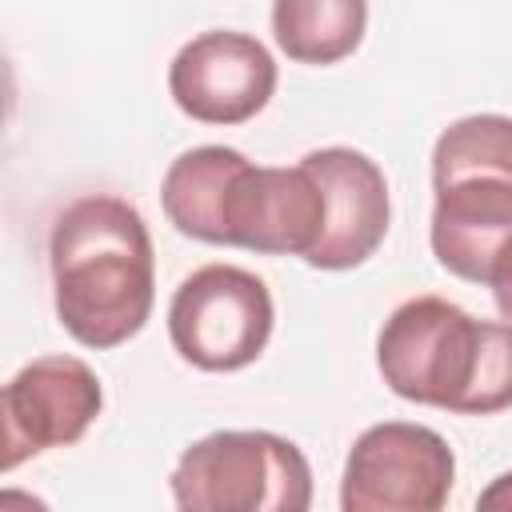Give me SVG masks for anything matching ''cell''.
<instances>
[{"label": "cell", "instance_id": "8992f818", "mask_svg": "<svg viewBox=\"0 0 512 512\" xmlns=\"http://www.w3.org/2000/svg\"><path fill=\"white\" fill-rule=\"evenodd\" d=\"M456 456L424 424L384 420L356 436L344 460V512H440L452 496Z\"/></svg>", "mask_w": 512, "mask_h": 512}, {"label": "cell", "instance_id": "7c38bea8", "mask_svg": "<svg viewBox=\"0 0 512 512\" xmlns=\"http://www.w3.org/2000/svg\"><path fill=\"white\" fill-rule=\"evenodd\" d=\"M244 152L224 148V144H200L188 148L184 156H176L164 172L160 184V204L164 216L176 232L216 244V204H220V188L228 180V172L236 168Z\"/></svg>", "mask_w": 512, "mask_h": 512}, {"label": "cell", "instance_id": "5bb4252c", "mask_svg": "<svg viewBox=\"0 0 512 512\" xmlns=\"http://www.w3.org/2000/svg\"><path fill=\"white\" fill-rule=\"evenodd\" d=\"M492 296H496V308H500L504 324H512V276H508V280H500V284L492 288Z\"/></svg>", "mask_w": 512, "mask_h": 512}, {"label": "cell", "instance_id": "6da1fadb", "mask_svg": "<svg viewBox=\"0 0 512 512\" xmlns=\"http://www.w3.org/2000/svg\"><path fill=\"white\" fill-rule=\"evenodd\" d=\"M56 316L84 348L132 340L156 300V256L144 216L120 196L72 200L48 236Z\"/></svg>", "mask_w": 512, "mask_h": 512}, {"label": "cell", "instance_id": "277c9868", "mask_svg": "<svg viewBox=\"0 0 512 512\" xmlns=\"http://www.w3.org/2000/svg\"><path fill=\"white\" fill-rule=\"evenodd\" d=\"M172 500L184 512H304L312 468L276 432H212L176 460Z\"/></svg>", "mask_w": 512, "mask_h": 512}, {"label": "cell", "instance_id": "52a82bcc", "mask_svg": "<svg viewBox=\"0 0 512 512\" xmlns=\"http://www.w3.org/2000/svg\"><path fill=\"white\" fill-rule=\"evenodd\" d=\"M320 236L324 188L304 160L292 168L252 164L248 156L236 160L216 204V244L308 260Z\"/></svg>", "mask_w": 512, "mask_h": 512}, {"label": "cell", "instance_id": "9c48e42d", "mask_svg": "<svg viewBox=\"0 0 512 512\" xmlns=\"http://www.w3.org/2000/svg\"><path fill=\"white\" fill-rule=\"evenodd\" d=\"M96 372L76 356H40L4 384V472L20 460L76 444L100 416Z\"/></svg>", "mask_w": 512, "mask_h": 512}, {"label": "cell", "instance_id": "8fae6325", "mask_svg": "<svg viewBox=\"0 0 512 512\" xmlns=\"http://www.w3.org/2000/svg\"><path fill=\"white\" fill-rule=\"evenodd\" d=\"M368 28V0H272V36L296 64L352 56Z\"/></svg>", "mask_w": 512, "mask_h": 512}, {"label": "cell", "instance_id": "7a4b0ae2", "mask_svg": "<svg viewBox=\"0 0 512 512\" xmlns=\"http://www.w3.org/2000/svg\"><path fill=\"white\" fill-rule=\"evenodd\" d=\"M376 364L412 404L456 416L512 408V324L476 320L444 296L404 300L376 336Z\"/></svg>", "mask_w": 512, "mask_h": 512}, {"label": "cell", "instance_id": "3957f363", "mask_svg": "<svg viewBox=\"0 0 512 512\" xmlns=\"http://www.w3.org/2000/svg\"><path fill=\"white\" fill-rule=\"evenodd\" d=\"M432 252L472 284L512 276V116L480 112L448 124L432 148Z\"/></svg>", "mask_w": 512, "mask_h": 512}, {"label": "cell", "instance_id": "5b68a950", "mask_svg": "<svg viewBox=\"0 0 512 512\" xmlns=\"http://www.w3.org/2000/svg\"><path fill=\"white\" fill-rule=\"evenodd\" d=\"M276 324L268 284L236 264H204L180 280L168 304V336L200 372L248 368Z\"/></svg>", "mask_w": 512, "mask_h": 512}, {"label": "cell", "instance_id": "4fadbf2b", "mask_svg": "<svg viewBox=\"0 0 512 512\" xmlns=\"http://www.w3.org/2000/svg\"><path fill=\"white\" fill-rule=\"evenodd\" d=\"M480 508H504V512H512V472H504V476H496L484 492H480V500H476Z\"/></svg>", "mask_w": 512, "mask_h": 512}, {"label": "cell", "instance_id": "30bf717a", "mask_svg": "<svg viewBox=\"0 0 512 512\" xmlns=\"http://www.w3.org/2000/svg\"><path fill=\"white\" fill-rule=\"evenodd\" d=\"M324 188V236L308 252L312 268L344 272L364 264L388 236V180L356 148H316L304 156Z\"/></svg>", "mask_w": 512, "mask_h": 512}, {"label": "cell", "instance_id": "ba28073f", "mask_svg": "<svg viewBox=\"0 0 512 512\" xmlns=\"http://www.w3.org/2000/svg\"><path fill=\"white\" fill-rule=\"evenodd\" d=\"M168 92L200 124H244L272 100L276 60L256 36L212 28L172 56Z\"/></svg>", "mask_w": 512, "mask_h": 512}]
</instances>
